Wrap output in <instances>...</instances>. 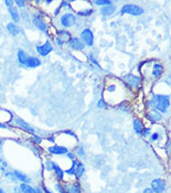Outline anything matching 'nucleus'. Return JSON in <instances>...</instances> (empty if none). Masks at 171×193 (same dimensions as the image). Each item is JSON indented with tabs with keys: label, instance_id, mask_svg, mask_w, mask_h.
Returning a JSON list of instances; mask_svg holds the SVG:
<instances>
[{
	"label": "nucleus",
	"instance_id": "nucleus-1",
	"mask_svg": "<svg viewBox=\"0 0 171 193\" xmlns=\"http://www.w3.org/2000/svg\"><path fill=\"white\" fill-rule=\"evenodd\" d=\"M169 96L166 95H156L153 99V106L156 109H158L161 113H166L168 107H169Z\"/></svg>",
	"mask_w": 171,
	"mask_h": 193
},
{
	"label": "nucleus",
	"instance_id": "nucleus-2",
	"mask_svg": "<svg viewBox=\"0 0 171 193\" xmlns=\"http://www.w3.org/2000/svg\"><path fill=\"white\" fill-rule=\"evenodd\" d=\"M121 12L123 13H129L133 16H140L144 13V9L136 6V5H126L121 8Z\"/></svg>",
	"mask_w": 171,
	"mask_h": 193
},
{
	"label": "nucleus",
	"instance_id": "nucleus-3",
	"mask_svg": "<svg viewBox=\"0 0 171 193\" xmlns=\"http://www.w3.org/2000/svg\"><path fill=\"white\" fill-rule=\"evenodd\" d=\"M151 186H153V190L154 193H161L164 191L166 189V183L164 181L161 180V179H157V180H153V183H151Z\"/></svg>",
	"mask_w": 171,
	"mask_h": 193
},
{
	"label": "nucleus",
	"instance_id": "nucleus-4",
	"mask_svg": "<svg viewBox=\"0 0 171 193\" xmlns=\"http://www.w3.org/2000/svg\"><path fill=\"white\" fill-rule=\"evenodd\" d=\"M75 20H76V18H75L73 14H71V13H66V14H63V16H62V18H61V23H62L63 27L69 28L75 23Z\"/></svg>",
	"mask_w": 171,
	"mask_h": 193
},
{
	"label": "nucleus",
	"instance_id": "nucleus-5",
	"mask_svg": "<svg viewBox=\"0 0 171 193\" xmlns=\"http://www.w3.org/2000/svg\"><path fill=\"white\" fill-rule=\"evenodd\" d=\"M82 39L84 41V43H86V45H93V42H94V36L92 33L90 29H85L83 32H82Z\"/></svg>",
	"mask_w": 171,
	"mask_h": 193
},
{
	"label": "nucleus",
	"instance_id": "nucleus-6",
	"mask_svg": "<svg viewBox=\"0 0 171 193\" xmlns=\"http://www.w3.org/2000/svg\"><path fill=\"white\" fill-rule=\"evenodd\" d=\"M36 51L39 52V54L42 56H46L51 51H52V46L49 42L44 43L43 45H36Z\"/></svg>",
	"mask_w": 171,
	"mask_h": 193
},
{
	"label": "nucleus",
	"instance_id": "nucleus-7",
	"mask_svg": "<svg viewBox=\"0 0 171 193\" xmlns=\"http://www.w3.org/2000/svg\"><path fill=\"white\" fill-rule=\"evenodd\" d=\"M39 65H41V61L38 59V57H34V56H28L27 62H26V65L27 67H38Z\"/></svg>",
	"mask_w": 171,
	"mask_h": 193
},
{
	"label": "nucleus",
	"instance_id": "nucleus-8",
	"mask_svg": "<svg viewBox=\"0 0 171 193\" xmlns=\"http://www.w3.org/2000/svg\"><path fill=\"white\" fill-rule=\"evenodd\" d=\"M70 46L72 47V49H74V50H83L84 49V44L82 43L81 41L77 39V38H73V39H70Z\"/></svg>",
	"mask_w": 171,
	"mask_h": 193
},
{
	"label": "nucleus",
	"instance_id": "nucleus-9",
	"mask_svg": "<svg viewBox=\"0 0 171 193\" xmlns=\"http://www.w3.org/2000/svg\"><path fill=\"white\" fill-rule=\"evenodd\" d=\"M33 23L36 24V27L39 28L41 31H43V32H46L48 31V27H46V24H45L44 22L41 20V18L39 17V16H33Z\"/></svg>",
	"mask_w": 171,
	"mask_h": 193
},
{
	"label": "nucleus",
	"instance_id": "nucleus-10",
	"mask_svg": "<svg viewBox=\"0 0 171 193\" xmlns=\"http://www.w3.org/2000/svg\"><path fill=\"white\" fill-rule=\"evenodd\" d=\"M49 151L54 155H63L67 152V149L64 147H60V146H53V147L49 148Z\"/></svg>",
	"mask_w": 171,
	"mask_h": 193
},
{
	"label": "nucleus",
	"instance_id": "nucleus-11",
	"mask_svg": "<svg viewBox=\"0 0 171 193\" xmlns=\"http://www.w3.org/2000/svg\"><path fill=\"white\" fill-rule=\"evenodd\" d=\"M13 175H16V179H18V180L24 182V183H30L31 182V179L29 177H27L26 175H23L22 172H20V171H15Z\"/></svg>",
	"mask_w": 171,
	"mask_h": 193
},
{
	"label": "nucleus",
	"instance_id": "nucleus-12",
	"mask_svg": "<svg viewBox=\"0 0 171 193\" xmlns=\"http://www.w3.org/2000/svg\"><path fill=\"white\" fill-rule=\"evenodd\" d=\"M17 125H18V126H20L21 128L26 129L27 131L31 132V134H33V132H34V129L32 128L30 125H28L26 121H23L22 119H20V118H18V119H17Z\"/></svg>",
	"mask_w": 171,
	"mask_h": 193
},
{
	"label": "nucleus",
	"instance_id": "nucleus-13",
	"mask_svg": "<svg viewBox=\"0 0 171 193\" xmlns=\"http://www.w3.org/2000/svg\"><path fill=\"white\" fill-rule=\"evenodd\" d=\"M147 116H148L149 120H151V121H158V120H160L162 118L161 114H159V113H158V111H156V110H151V111H149Z\"/></svg>",
	"mask_w": 171,
	"mask_h": 193
},
{
	"label": "nucleus",
	"instance_id": "nucleus-14",
	"mask_svg": "<svg viewBox=\"0 0 171 193\" xmlns=\"http://www.w3.org/2000/svg\"><path fill=\"white\" fill-rule=\"evenodd\" d=\"M114 11H115V7H114L113 5L106 6V7L102 8V10H100V12H102V14H103V16H110Z\"/></svg>",
	"mask_w": 171,
	"mask_h": 193
},
{
	"label": "nucleus",
	"instance_id": "nucleus-15",
	"mask_svg": "<svg viewBox=\"0 0 171 193\" xmlns=\"http://www.w3.org/2000/svg\"><path fill=\"white\" fill-rule=\"evenodd\" d=\"M127 82L131 85V87H137V86L139 85L140 80H139L138 77L134 76V75H129V76H128V78H127Z\"/></svg>",
	"mask_w": 171,
	"mask_h": 193
},
{
	"label": "nucleus",
	"instance_id": "nucleus-16",
	"mask_svg": "<svg viewBox=\"0 0 171 193\" xmlns=\"http://www.w3.org/2000/svg\"><path fill=\"white\" fill-rule=\"evenodd\" d=\"M162 70H163V69H162V66L160 64H154L153 70V75L156 78L160 77V75L162 74Z\"/></svg>",
	"mask_w": 171,
	"mask_h": 193
},
{
	"label": "nucleus",
	"instance_id": "nucleus-17",
	"mask_svg": "<svg viewBox=\"0 0 171 193\" xmlns=\"http://www.w3.org/2000/svg\"><path fill=\"white\" fill-rule=\"evenodd\" d=\"M27 59H28V55L24 53V51H22V50H19V51H18V60H19V62H20V64L26 65Z\"/></svg>",
	"mask_w": 171,
	"mask_h": 193
},
{
	"label": "nucleus",
	"instance_id": "nucleus-18",
	"mask_svg": "<svg viewBox=\"0 0 171 193\" xmlns=\"http://www.w3.org/2000/svg\"><path fill=\"white\" fill-rule=\"evenodd\" d=\"M7 29H8V31H9V33H11L12 36H18L19 33V28L15 24V23H9L8 26H7Z\"/></svg>",
	"mask_w": 171,
	"mask_h": 193
},
{
	"label": "nucleus",
	"instance_id": "nucleus-19",
	"mask_svg": "<svg viewBox=\"0 0 171 193\" xmlns=\"http://www.w3.org/2000/svg\"><path fill=\"white\" fill-rule=\"evenodd\" d=\"M9 12H10V14H11V18H12V20H13L15 22H19V21H20L18 10L16 9L15 7H11V8H9Z\"/></svg>",
	"mask_w": 171,
	"mask_h": 193
},
{
	"label": "nucleus",
	"instance_id": "nucleus-20",
	"mask_svg": "<svg viewBox=\"0 0 171 193\" xmlns=\"http://www.w3.org/2000/svg\"><path fill=\"white\" fill-rule=\"evenodd\" d=\"M20 190L22 191V193H34V190H33V188L32 186H30L29 184L27 183H23V184H20Z\"/></svg>",
	"mask_w": 171,
	"mask_h": 193
},
{
	"label": "nucleus",
	"instance_id": "nucleus-21",
	"mask_svg": "<svg viewBox=\"0 0 171 193\" xmlns=\"http://www.w3.org/2000/svg\"><path fill=\"white\" fill-rule=\"evenodd\" d=\"M134 128H135V131L137 132V134H141V132H143V128H144V126H143L141 121H140L139 119L134 120Z\"/></svg>",
	"mask_w": 171,
	"mask_h": 193
},
{
	"label": "nucleus",
	"instance_id": "nucleus-22",
	"mask_svg": "<svg viewBox=\"0 0 171 193\" xmlns=\"http://www.w3.org/2000/svg\"><path fill=\"white\" fill-rule=\"evenodd\" d=\"M53 169L55 170V172H56V175H57V178L60 179V180H63V175H64V173H63V171L59 168V165H55V163H53Z\"/></svg>",
	"mask_w": 171,
	"mask_h": 193
},
{
	"label": "nucleus",
	"instance_id": "nucleus-23",
	"mask_svg": "<svg viewBox=\"0 0 171 193\" xmlns=\"http://www.w3.org/2000/svg\"><path fill=\"white\" fill-rule=\"evenodd\" d=\"M75 173H76V177H77V178H81L82 175H83V173H84V165H82V163H79V165H77Z\"/></svg>",
	"mask_w": 171,
	"mask_h": 193
},
{
	"label": "nucleus",
	"instance_id": "nucleus-24",
	"mask_svg": "<svg viewBox=\"0 0 171 193\" xmlns=\"http://www.w3.org/2000/svg\"><path fill=\"white\" fill-rule=\"evenodd\" d=\"M60 37L62 38V40H64V41H67V40L70 39V33H69V32L61 31V32H60ZM62 40H61V41H62Z\"/></svg>",
	"mask_w": 171,
	"mask_h": 193
},
{
	"label": "nucleus",
	"instance_id": "nucleus-25",
	"mask_svg": "<svg viewBox=\"0 0 171 193\" xmlns=\"http://www.w3.org/2000/svg\"><path fill=\"white\" fill-rule=\"evenodd\" d=\"M92 12H93V10L88 9V10H85V11H79V14H80V16H88Z\"/></svg>",
	"mask_w": 171,
	"mask_h": 193
},
{
	"label": "nucleus",
	"instance_id": "nucleus-26",
	"mask_svg": "<svg viewBox=\"0 0 171 193\" xmlns=\"http://www.w3.org/2000/svg\"><path fill=\"white\" fill-rule=\"evenodd\" d=\"M95 3L96 5H105V7L106 6H109V5H112V2L109 1V0H106V1H95Z\"/></svg>",
	"mask_w": 171,
	"mask_h": 193
},
{
	"label": "nucleus",
	"instance_id": "nucleus-27",
	"mask_svg": "<svg viewBox=\"0 0 171 193\" xmlns=\"http://www.w3.org/2000/svg\"><path fill=\"white\" fill-rule=\"evenodd\" d=\"M1 165H3V167H2L3 169L7 168V162H6L5 160H2V159H0V168H1Z\"/></svg>",
	"mask_w": 171,
	"mask_h": 193
},
{
	"label": "nucleus",
	"instance_id": "nucleus-28",
	"mask_svg": "<svg viewBox=\"0 0 171 193\" xmlns=\"http://www.w3.org/2000/svg\"><path fill=\"white\" fill-rule=\"evenodd\" d=\"M158 138H159V135H158L157 132H154V134L151 135V138H150V139H151V140H157Z\"/></svg>",
	"mask_w": 171,
	"mask_h": 193
},
{
	"label": "nucleus",
	"instance_id": "nucleus-29",
	"mask_svg": "<svg viewBox=\"0 0 171 193\" xmlns=\"http://www.w3.org/2000/svg\"><path fill=\"white\" fill-rule=\"evenodd\" d=\"M33 141L36 142V144H40V142H41V138L38 137V136H34V137H33Z\"/></svg>",
	"mask_w": 171,
	"mask_h": 193
},
{
	"label": "nucleus",
	"instance_id": "nucleus-30",
	"mask_svg": "<svg viewBox=\"0 0 171 193\" xmlns=\"http://www.w3.org/2000/svg\"><path fill=\"white\" fill-rule=\"evenodd\" d=\"M16 3H17L18 6H20V7H23V6L26 5V2H24V1H16Z\"/></svg>",
	"mask_w": 171,
	"mask_h": 193
},
{
	"label": "nucleus",
	"instance_id": "nucleus-31",
	"mask_svg": "<svg viewBox=\"0 0 171 193\" xmlns=\"http://www.w3.org/2000/svg\"><path fill=\"white\" fill-rule=\"evenodd\" d=\"M104 106H105V103H104L103 99H100V101H98V107H104Z\"/></svg>",
	"mask_w": 171,
	"mask_h": 193
},
{
	"label": "nucleus",
	"instance_id": "nucleus-32",
	"mask_svg": "<svg viewBox=\"0 0 171 193\" xmlns=\"http://www.w3.org/2000/svg\"><path fill=\"white\" fill-rule=\"evenodd\" d=\"M56 189H57V190H59L61 193H64V190L61 188V185H60V184H56Z\"/></svg>",
	"mask_w": 171,
	"mask_h": 193
},
{
	"label": "nucleus",
	"instance_id": "nucleus-33",
	"mask_svg": "<svg viewBox=\"0 0 171 193\" xmlns=\"http://www.w3.org/2000/svg\"><path fill=\"white\" fill-rule=\"evenodd\" d=\"M12 3H13L12 1H6V5H7L9 8H11V7H12Z\"/></svg>",
	"mask_w": 171,
	"mask_h": 193
},
{
	"label": "nucleus",
	"instance_id": "nucleus-34",
	"mask_svg": "<svg viewBox=\"0 0 171 193\" xmlns=\"http://www.w3.org/2000/svg\"><path fill=\"white\" fill-rule=\"evenodd\" d=\"M67 157H69L70 159H73V160H74V153H72V152H69V153H67Z\"/></svg>",
	"mask_w": 171,
	"mask_h": 193
},
{
	"label": "nucleus",
	"instance_id": "nucleus-35",
	"mask_svg": "<svg viewBox=\"0 0 171 193\" xmlns=\"http://www.w3.org/2000/svg\"><path fill=\"white\" fill-rule=\"evenodd\" d=\"M74 172H75V170H74V168H73V167L70 169V170H69V171H67V173H70V175H73Z\"/></svg>",
	"mask_w": 171,
	"mask_h": 193
},
{
	"label": "nucleus",
	"instance_id": "nucleus-36",
	"mask_svg": "<svg viewBox=\"0 0 171 193\" xmlns=\"http://www.w3.org/2000/svg\"><path fill=\"white\" fill-rule=\"evenodd\" d=\"M79 155H80V156H84V151H83V149H82V148L79 149Z\"/></svg>",
	"mask_w": 171,
	"mask_h": 193
},
{
	"label": "nucleus",
	"instance_id": "nucleus-37",
	"mask_svg": "<svg viewBox=\"0 0 171 193\" xmlns=\"http://www.w3.org/2000/svg\"><path fill=\"white\" fill-rule=\"evenodd\" d=\"M33 190H34V193H42L41 190H40V188H34Z\"/></svg>",
	"mask_w": 171,
	"mask_h": 193
},
{
	"label": "nucleus",
	"instance_id": "nucleus-38",
	"mask_svg": "<svg viewBox=\"0 0 171 193\" xmlns=\"http://www.w3.org/2000/svg\"><path fill=\"white\" fill-rule=\"evenodd\" d=\"M15 193H22V191L20 190V188H15Z\"/></svg>",
	"mask_w": 171,
	"mask_h": 193
},
{
	"label": "nucleus",
	"instance_id": "nucleus-39",
	"mask_svg": "<svg viewBox=\"0 0 171 193\" xmlns=\"http://www.w3.org/2000/svg\"><path fill=\"white\" fill-rule=\"evenodd\" d=\"M144 193H153V191L151 190V189H146L144 191Z\"/></svg>",
	"mask_w": 171,
	"mask_h": 193
},
{
	"label": "nucleus",
	"instance_id": "nucleus-40",
	"mask_svg": "<svg viewBox=\"0 0 171 193\" xmlns=\"http://www.w3.org/2000/svg\"><path fill=\"white\" fill-rule=\"evenodd\" d=\"M148 134H149V129H146V130H145V136H147Z\"/></svg>",
	"mask_w": 171,
	"mask_h": 193
},
{
	"label": "nucleus",
	"instance_id": "nucleus-41",
	"mask_svg": "<svg viewBox=\"0 0 171 193\" xmlns=\"http://www.w3.org/2000/svg\"><path fill=\"white\" fill-rule=\"evenodd\" d=\"M0 193H6V192H5V191H3L2 189H0Z\"/></svg>",
	"mask_w": 171,
	"mask_h": 193
}]
</instances>
